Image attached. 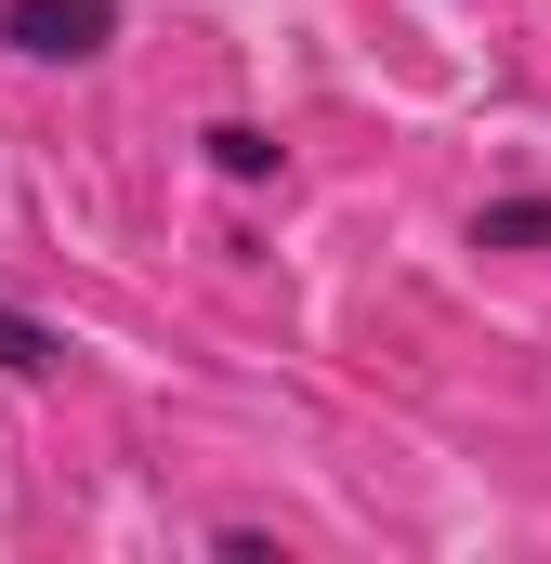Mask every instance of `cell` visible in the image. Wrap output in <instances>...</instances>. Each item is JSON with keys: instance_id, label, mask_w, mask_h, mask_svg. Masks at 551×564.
<instances>
[{"instance_id": "obj_3", "label": "cell", "mask_w": 551, "mask_h": 564, "mask_svg": "<svg viewBox=\"0 0 551 564\" xmlns=\"http://www.w3.org/2000/svg\"><path fill=\"white\" fill-rule=\"evenodd\" d=\"M66 368V328H40L26 302H0V381H53Z\"/></svg>"}, {"instance_id": "obj_1", "label": "cell", "mask_w": 551, "mask_h": 564, "mask_svg": "<svg viewBox=\"0 0 551 564\" xmlns=\"http://www.w3.org/2000/svg\"><path fill=\"white\" fill-rule=\"evenodd\" d=\"M119 0H0V53L13 66H106Z\"/></svg>"}, {"instance_id": "obj_4", "label": "cell", "mask_w": 551, "mask_h": 564, "mask_svg": "<svg viewBox=\"0 0 551 564\" xmlns=\"http://www.w3.org/2000/svg\"><path fill=\"white\" fill-rule=\"evenodd\" d=\"M473 250H551V197H486L473 210Z\"/></svg>"}, {"instance_id": "obj_2", "label": "cell", "mask_w": 551, "mask_h": 564, "mask_svg": "<svg viewBox=\"0 0 551 564\" xmlns=\"http://www.w3.org/2000/svg\"><path fill=\"white\" fill-rule=\"evenodd\" d=\"M197 158H210L224 184H276V171H289V144H276L263 119H210V132H197Z\"/></svg>"}]
</instances>
